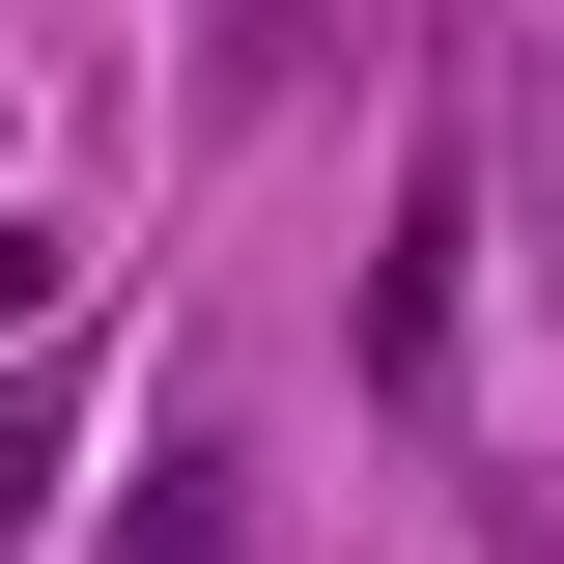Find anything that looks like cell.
Returning a JSON list of instances; mask_svg holds the SVG:
<instances>
[{
  "label": "cell",
  "mask_w": 564,
  "mask_h": 564,
  "mask_svg": "<svg viewBox=\"0 0 564 564\" xmlns=\"http://www.w3.org/2000/svg\"><path fill=\"white\" fill-rule=\"evenodd\" d=\"M254 536V480H226V452H141V508H113V564H226Z\"/></svg>",
  "instance_id": "obj_1"
},
{
  "label": "cell",
  "mask_w": 564,
  "mask_h": 564,
  "mask_svg": "<svg viewBox=\"0 0 564 564\" xmlns=\"http://www.w3.org/2000/svg\"><path fill=\"white\" fill-rule=\"evenodd\" d=\"M29 311H57V226H0V339H29Z\"/></svg>",
  "instance_id": "obj_3"
},
{
  "label": "cell",
  "mask_w": 564,
  "mask_h": 564,
  "mask_svg": "<svg viewBox=\"0 0 564 564\" xmlns=\"http://www.w3.org/2000/svg\"><path fill=\"white\" fill-rule=\"evenodd\" d=\"M29 508H57V395H0V536H29Z\"/></svg>",
  "instance_id": "obj_2"
}]
</instances>
